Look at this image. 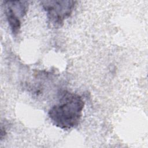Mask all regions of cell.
I'll list each match as a JSON object with an SVG mask.
<instances>
[{
    "label": "cell",
    "mask_w": 148,
    "mask_h": 148,
    "mask_svg": "<svg viewBox=\"0 0 148 148\" xmlns=\"http://www.w3.org/2000/svg\"><path fill=\"white\" fill-rule=\"evenodd\" d=\"M84 102L79 95L65 91L59 102L53 105L48 114L52 123L62 130L77 127L82 117Z\"/></svg>",
    "instance_id": "obj_1"
},
{
    "label": "cell",
    "mask_w": 148,
    "mask_h": 148,
    "mask_svg": "<svg viewBox=\"0 0 148 148\" xmlns=\"http://www.w3.org/2000/svg\"><path fill=\"white\" fill-rule=\"evenodd\" d=\"M76 2L75 1L51 0L42 1L41 4L46 12L50 23L55 27H59L70 17Z\"/></svg>",
    "instance_id": "obj_2"
},
{
    "label": "cell",
    "mask_w": 148,
    "mask_h": 148,
    "mask_svg": "<svg viewBox=\"0 0 148 148\" xmlns=\"http://www.w3.org/2000/svg\"><path fill=\"white\" fill-rule=\"evenodd\" d=\"M3 2L8 22L12 33L16 35L21 28V19L28 11L29 2L27 1H6Z\"/></svg>",
    "instance_id": "obj_3"
}]
</instances>
